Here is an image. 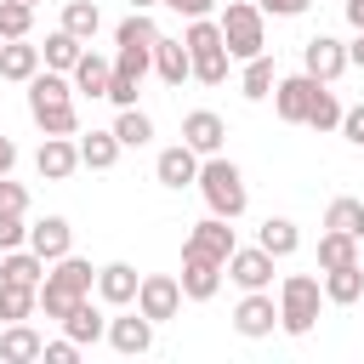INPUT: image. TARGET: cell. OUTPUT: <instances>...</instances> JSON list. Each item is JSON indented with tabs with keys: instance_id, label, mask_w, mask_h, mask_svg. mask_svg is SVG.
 Masks as SVG:
<instances>
[{
	"instance_id": "obj_1",
	"label": "cell",
	"mask_w": 364,
	"mask_h": 364,
	"mask_svg": "<svg viewBox=\"0 0 364 364\" xmlns=\"http://www.w3.org/2000/svg\"><path fill=\"white\" fill-rule=\"evenodd\" d=\"M28 119L46 136H80V114H74V80L57 68H40L28 80Z\"/></svg>"
},
{
	"instance_id": "obj_2",
	"label": "cell",
	"mask_w": 364,
	"mask_h": 364,
	"mask_svg": "<svg viewBox=\"0 0 364 364\" xmlns=\"http://www.w3.org/2000/svg\"><path fill=\"white\" fill-rule=\"evenodd\" d=\"M91 290H97V267L68 250V256H57V262L46 267V279H40V313L63 324V318L74 313V301H85Z\"/></svg>"
},
{
	"instance_id": "obj_3",
	"label": "cell",
	"mask_w": 364,
	"mask_h": 364,
	"mask_svg": "<svg viewBox=\"0 0 364 364\" xmlns=\"http://www.w3.org/2000/svg\"><path fill=\"white\" fill-rule=\"evenodd\" d=\"M193 188L205 193L210 216H228V222H239V216H245V205H250L245 171H239L228 154H205V159H199V176H193Z\"/></svg>"
},
{
	"instance_id": "obj_4",
	"label": "cell",
	"mask_w": 364,
	"mask_h": 364,
	"mask_svg": "<svg viewBox=\"0 0 364 364\" xmlns=\"http://www.w3.org/2000/svg\"><path fill=\"white\" fill-rule=\"evenodd\" d=\"M216 28H222L228 57H239V63L256 57V51H267V17H262L256 0H228L222 17H216Z\"/></svg>"
},
{
	"instance_id": "obj_5",
	"label": "cell",
	"mask_w": 364,
	"mask_h": 364,
	"mask_svg": "<svg viewBox=\"0 0 364 364\" xmlns=\"http://www.w3.org/2000/svg\"><path fill=\"white\" fill-rule=\"evenodd\" d=\"M182 46H188V63H193V80L199 85H222L228 80V46H222V28H216V17H193L188 28H182Z\"/></svg>"
},
{
	"instance_id": "obj_6",
	"label": "cell",
	"mask_w": 364,
	"mask_h": 364,
	"mask_svg": "<svg viewBox=\"0 0 364 364\" xmlns=\"http://www.w3.org/2000/svg\"><path fill=\"white\" fill-rule=\"evenodd\" d=\"M318 307H324V284H318L313 273H290V279L279 284V330H284V336H313Z\"/></svg>"
},
{
	"instance_id": "obj_7",
	"label": "cell",
	"mask_w": 364,
	"mask_h": 364,
	"mask_svg": "<svg viewBox=\"0 0 364 364\" xmlns=\"http://www.w3.org/2000/svg\"><path fill=\"white\" fill-rule=\"evenodd\" d=\"M176 284H182V301H210L222 290V262L193 250V245H182V279Z\"/></svg>"
},
{
	"instance_id": "obj_8",
	"label": "cell",
	"mask_w": 364,
	"mask_h": 364,
	"mask_svg": "<svg viewBox=\"0 0 364 364\" xmlns=\"http://www.w3.org/2000/svg\"><path fill=\"white\" fill-rule=\"evenodd\" d=\"M233 330H239L245 341L273 336V330H279V301H273V290H245L239 307H233Z\"/></svg>"
},
{
	"instance_id": "obj_9",
	"label": "cell",
	"mask_w": 364,
	"mask_h": 364,
	"mask_svg": "<svg viewBox=\"0 0 364 364\" xmlns=\"http://www.w3.org/2000/svg\"><path fill=\"white\" fill-rule=\"evenodd\" d=\"M222 273L239 284V290H267L273 284V256L262 245H233V256L222 262Z\"/></svg>"
},
{
	"instance_id": "obj_10",
	"label": "cell",
	"mask_w": 364,
	"mask_h": 364,
	"mask_svg": "<svg viewBox=\"0 0 364 364\" xmlns=\"http://www.w3.org/2000/svg\"><path fill=\"white\" fill-rule=\"evenodd\" d=\"M176 307H182V284H176L171 273H142V284H136V313H148L154 324H165V318H176Z\"/></svg>"
},
{
	"instance_id": "obj_11",
	"label": "cell",
	"mask_w": 364,
	"mask_h": 364,
	"mask_svg": "<svg viewBox=\"0 0 364 364\" xmlns=\"http://www.w3.org/2000/svg\"><path fill=\"white\" fill-rule=\"evenodd\" d=\"M301 74H313V80H341L347 74V46L336 40V34H313L307 46H301Z\"/></svg>"
},
{
	"instance_id": "obj_12",
	"label": "cell",
	"mask_w": 364,
	"mask_h": 364,
	"mask_svg": "<svg viewBox=\"0 0 364 364\" xmlns=\"http://www.w3.org/2000/svg\"><path fill=\"white\" fill-rule=\"evenodd\" d=\"M318 85H324V80H313V74H284V80H273V114H279L284 125H301Z\"/></svg>"
},
{
	"instance_id": "obj_13",
	"label": "cell",
	"mask_w": 364,
	"mask_h": 364,
	"mask_svg": "<svg viewBox=\"0 0 364 364\" xmlns=\"http://www.w3.org/2000/svg\"><path fill=\"white\" fill-rule=\"evenodd\" d=\"M114 353H125V358H142L148 347H154V318L148 313H119V318H108V336H102Z\"/></svg>"
},
{
	"instance_id": "obj_14",
	"label": "cell",
	"mask_w": 364,
	"mask_h": 364,
	"mask_svg": "<svg viewBox=\"0 0 364 364\" xmlns=\"http://www.w3.org/2000/svg\"><path fill=\"white\" fill-rule=\"evenodd\" d=\"M182 142L205 159V154H222V142H228V125H222V114H210V108H193V114H182Z\"/></svg>"
},
{
	"instance_id": "obj_15",
	"label": "cell",
	"mask_w": 364,
	"mask_h": 364,
	"mask_svg": "<svg viewBox=\"0 0 364 364\" xmlns=\"http://www.w3.org/2000/svg\"><path fill=\"white\" fill-rule=\"evenodd\" d=\"M34 171H40L46 182H68V176L80 171V142H74V136H46L40 154H34Z\"/></svg>"
},
{
	"instance_id": "obj_16",
	"label": "cell",
	"mask_w": 364,
	"mask_h": 364,
	"mask_svg": "<svg viewBox=\"0 0 364 364\" xmlns=\"http://www.w3.org/2000/svg\"><path fill=\"white\" fill-rule=\"evenodd\" d=\"M154 176H159V188H193V176H199V154L188 148V142H171V148H159V159H154Z\"/></svg>"
},
{
	"instance_id": "obj_17",
	"label": "cell",
	"mask_w": 364,
	"mask_h": 364,
	"mask_svg": "<svg viewBox=\"0 0 364 364\" xmlns=\"http://www.w3.org/2000/svg\"><path fill=\"white\" fill-rule=\"evenodd\" d=\"M136 284H142V273L131 262H102L97 267V301H108V307H131Z\"/></svg>"
},
{
	"instance_id": "obj_18",
	"label": "cell",
	"mask_w": 364,
	"mask_h": 364,
	"mask_svg": "<svg viewBox=\"0 0 364 364\" xmlns=\"http://www.w3.org/2000/svg\"><path fill=\"white\" fill-rule=\"evenodd\" d=\"M28 250L46 256V262L68 256V250H74V228H68V216H40V222H28Z\"/></svg>"
},
{
	"instance_id": "obj_19",
	"label": "cell",
	"mask_w": 364,
	"mask_h": 364,
	"mask_svg": "<svg viewBox=\"0 0 364 364\" xmlns=\"http://www.w3.org/2000/svg\"><path fill=\"white\" fill-rule=\"evenodd\" d=\"M68 80H74V97H108L114 57H102V51H80V63L68 68Z\"/></svg>"
},
{
	"instance_id": "obj_20",
	"label": "cell",
	"mask_w": 364,
	"mask_h": 364,
	"mask_svg": "<svg viewBox=\"0 0 364 364\" xmlns=\"http://www.w3.org/2000/svg\"><path fill=\"white\" fill-rule=\"evenodd\" d=\"M182 245H193V250H205V256H216V262H228L239 239H233V228H228V216H205V222H193V233H188Z\"/></svg>"
},
{
	"instance_id": "obj_21",
	"label": "cell",
	"mask_w": 364,
	"mask_h": 364,
	"mask_svg": "<svg viewBox=\"0 0 364 364\" xmlns=\"http://www.w3.org/2000/svg\"><path fill=\"white\" fill-rule=\"evenodd\" d=\"M34 74H40V46H28V40H0V80L28 85Z\"/></svg>"
},
{
	"instance_id": "obj_22",
	"label": "cell",
	"mask_w": 364,
	"mask_h": 364,
	"mask_svg": "<svg viewBox=\"0 0 364 364\" xmlns=\"http://www.w3.org/2000/svg\"><path fill=\"white\" fill-rule=\"evenodd\" d=\"M154 74L165 80V85H176L182 91V80H193V63H188V46L182 40H154Z\"/></svg>"
},
{
	"instance_id": "obj_23",
	"label": "cell",
	"mask_w": 364,
	"mask_h": 364,
	"mask_svg": "<svg viewBox=\"0 0 364 364\" xmlns=\"http://www.w3.org/2000/svg\"><path fill=\"white\" fill-rule=\"evenodd\" d=\"M46 267H51V262H46V256H34L28 245H17V250H0V279H6V284H34V290H40Z\"/></svg>"
},
{
	"instance_id": "obj_24",
	"label": "cell",
	"mask_w": 364,
	"mask_h": 364,
	"mask_svg": "<svg viewBox=\"0 0 364 364\" xmlns=\"http://www.w3.org/2000/svg\"><path fill=\"white\" fill-rule=\"evenodd\" d=\"M318 284H324V301L353 307V301L364 296V267H358V262H347V267H324V273H318Z\"/></svg>"
},
{
	"instance_id": "obj_25",
	"label": "cell",
	"mask_w": 364,
	"mask_h": 364,
	"mask_svg": "<svg viewBox=\"0 0 364 364\" xmlns=\"http://www.w3.org/2000/svg\"><path fill=\"white\" fill-rule=\"evenodd\" d=\"M40 347H46V341H40V330H34L28 318H17V324L0 330V358H6V364H34Z\"/></svg>"
},
{
	"instance_id": "obj_26",
	"label": "cell",
	"mask_w": 364,
	"mask_h": 364,
	"mask_svg": "<svg viewBox=\"0 0 364 364\" xmlns=\"http://www.w3.org/2000/svg\"><path fill=\"white\" fill-rule=\"evenodd\" d=\"M256 245H262L273 262H284V256H296V250H301V228H296L290 216H267V222H262V233H256Z\"/></svg>"
},
{
	"instance_id": "obj_27",
	"label": "cell",
	"mask_w": 364,
	"mask_h": 364,
	"mask_svg": "<svg viewBox=\"0 0 364 364\" xmlns=\"http://www.w3.org/2000/svg\"><path fill=\"white\" fill-rule=\"evenodd\" d=\"M63 336H68V341H80V347L102 341V336H108V318H102V307H91V296H85V301H74V313L63 318Z\"/></svg>"
},
{
	"instance_id": "obj_28",
	"label": "cell",
	"mask_w": 364,
	"mask_h": 364,
	"mask_svg": "<svg viewBox=\"0 0 364 364\" xmlns=\"http://www.w3.org/2000/svg\"><path fill=\"white\" fill-rule=\"evenodd\" d=\"M273 80H279L273 57H267V51H256V57H245V74H239V97H245V102H262V97H273Z\"/></svg>"
},
{
	"instance_id": "obj_29",
	"label": "cell",
	"mask_w": 364,
	"mask_h": 364,
	"mask_svg": "<svg viewBox=\"0 0 364 364\" xmlns=\"http://www.w3.org/2000/svg\"><path fill=\"white\" fill-rule=\"evenodd\" d=\"M80 51H85V40H74L68 28H51V34H46V46H40V63H46V68H57V74H68V68L80 63Z\"/></svg>"
},
{
	"instance_id": "obj_30",
	"label": "cell",
	"mask_w": 364,
	"mask_h": 364,
	"mask_svg": "<svg viewBox=\"0 0 364 364\" xmlns=\"http://www.w3.org/2000/svg\"><path fill=\"white\" fill-rule=\"evenodd\" d=\"M108 131L119 136V148H148V142H154V119H148V114H142L136 102H131V108H119Z\"/></svg>"
},
{
	"instance_id": "obj_31",
	"label": "cell",
	"mask_w": 364,
	"mask_h": 364,
	"mask_svg": "<svg viewBox=\"0 0 364 364\" xmlns=\"http://www.w3.org/2000/svg\"><path fill=\"white\" fill-rule=\"evenodd\" d=\"M80 165H85V171H114V165H119V136H114V131L80 136Z\"/></svg>"
},
{
	"instance_id": "obj_32",
	"label": "cell",
	"mask_w": 364,
	"mask_h": 364,
	"mask_svg": "<svg viewBox=\"0 0 364 364\" xmlns=\"http://www.w3.org/2000/svg\"><path fill=\"white\" fill-rule=\"evenodd\" d=\"M324 228L364 239V199H353V193H336V199L324 205Z\"/></svg>"
},
{
	"instance_id": "obj_33",
	"label": "cell",
	"mask_w": 364,
	"mask_h": 364,
	"mask_svg": "<svg viewBox=\"0 0 364 364\" xmlns=\"http://www.w3.org/2000/svg\"><path fill=\"white\" fill-rule=\"evenodd\" d=\"M63 28L74 34V40H97V28H102V11H97V0H68L63 6Z\"/></svg>"
},
{
	"instance_id": "obj_34",
	"label": "cell",
	"mask_w": 364,
	"mask_h": 364,
	"mask_svg": "<svg viewBox=\"0 0 364 364\" xmlns=\"http://www.w3.org/2000/svg\"><path fill=\"white\" fill-rule=\"evenodd\" d=\"M34 307H40V290H34V284H6V279H0V318H6V324L34 318Z\"/></svg>"
},
{
	"instance_id": "obj_35",
	"label": "cell",
	"mask_w": 364,
	"mask_h": 364,
	"mask_svg": "<svg viewBox=\"0 0 364 364\" xmlns=\"http://www.w3.org/2000/svg\"><path fill=\"white\" fill-rule=\"evenodd\" d=\"M347 262H358V239L324 228V233H318V267H347Z\"/></svg>"
},
{
	"instance_id": "obj_36",
	"label": "cell",
	"mask_w": 364,
	"mask_h": 364,
	"mask_svg": "<svg viewBox=\"0 0 364 364\" xmlns=\"http://www.w3.org/2000/svg\"><path fill=\"white\" fill-rule=\"evenodd\" d=\"M301 125H313V131H336V125H341V97H336L330 85H318L313 102H307V119H301Z\"/></svg>"
},
{
	"instance_id": "obj_37",
	"label": "cell",
	"mask_w": 364,
	"mask_h": 364,
	"mask_svg": "<svg viewBox=\"0 0 364 364\" xmlns=\"http://www.w3.org/2000/svg\"><path fill=\"white\" fill-rule=\"evenodd\" d=\"M154 40H159V28H154L148 11H131V17L114 28V46H154Z\"/></svg>"
},
{
	"instance_id": "obj_38",
	"label": "cell",
	"mask_w": 364,
	"mask_h": 364,
	"mask_svg": "<svg viewBox=\"0 0 364 364\" xmlns=\"http://www.w3.org/2000/svg\"><path fill=\"white\" fill-rule=\"evenodd\" d=\"M28 28H34V6L0 0V40H28Z\"/></svg>"
},
{
	"instance_id": "obj_39",
	"label": "cell",
	"mask_w": 364,
	"mask_h": 364,
	"mask_svg": "<svg viewBox=\"0 0 364 364\" xmlns=\"http://www.w3.org/2000/svg\"><path fill=\"white\" fill-rule=\"evenodd\" d=\"M0 216H28V188L0 176Z\"/></svg>"
},
{
	"instance_id": "obj_40",
	"label": "cell",
	"mask_w": 364,
	"mask_h": 364,
	"mask_svg": "<svg viewBox=\"0 0 364 364\" xmlns=\"http://www.w3.org/2000/svg\"><path fill=\"white\" fill-rule=\"evenodd\" d=\"M353 148H364V102H353V108H341V125H336Z\"/></svg>"
},
{
	"instance_id": "obj_41",
	"label": "cell",
	"mask_w": 364,
	"mask_h": 364,
	"mask_svg": "<svg viewBox=\"0 0 364 364\" xmlns=\"http://www.w3.org/2000/svg\"><path fill=\"white\" fill-rule=\"evenodd\" d=\"M17 245H28V222L23 216H0V250H17Z\"/></svg>"
},
{
	"instance_id": "obj_42",
	"label": "cell",
	"mask_w": 364,
	"mask_h": 364,
	"mask_svg": "<svg viewBox=\"0 0 364 364\" xmlns=\"http://www.w3.org/2000/svg\"><path fill=\"white\" fill-rule=\"evenodd\" d=\"M40 358H46V364H74V358H80V341H68V336H63V341H46Z\"/></svg>"
},
{
	"instance_id": "obj_43",
	"label": "cell",
	"mask_w": 364,
	"mask_h": 364,
	"mask_svg": "<svg viewBox=\"0 0 364 364\" xmlns=\"http://www.w3.org/2000/svg\"><path fill=\"white\" fill-rule=\"evenodd\" d=\"M159 6H171V11H176V17H188V23H193V17H210V11H216V0H159Z\"/></svg>"
},
{
	"instance_id": "obj_44",
	"label": "cell",
	"mask_w": 364,
	"mask_h": 364,
	"mask_svg": "<svg viewBox=\"0 0 364 364\" xmlns=\"http://www.w3.org/2000/svg\"><path fill=\"white\" fill-rule=\"evenodd\" d=\"M262 6V17H301L313 0H256Z\"/></svg>"
},
{
	"instance_id": "obj_45",
	"label": "cell",
	"mask_w": 364,
	"mask_h": 364,
	"mask_svg": "<svg viewBox=\"0 0 364 364\" xmlns=\"http://www.w3.org/2000/svg\"><path fill=\"white\" fill-rule=\"evenodd\" d=\"M11 165H17V142L0 131V176H11Z\"/></svg>"
},
{
	"instance_id": "obj_46",
	"label": "cell",
	"mask_w": 364,
	"mask_h": 364,
	"mask_svg": "<svg viewBox=\"0 0 364 364\" xmlns=\"http://www.w3.org/2000/svg\"><path fill=\"white\" fill-rule=\"evenodd\" d=\"M347 68H364V28H358V40L347 46Z\"/></svg>"
},
{
	"instance_id": "obj_47",
	"label": "cell",
	"mask_w": 364,
	"mask_h": 364,
	"mask_svg": "<svg viewBox=\"0 0 364 364\" xmlns=\"http://www.w3.org/2000/svg\"><path fill=\"white\" fill-rule=\"evenodd\" d=\"M347 23H353V28H364V0H347Z\"/></svg>"
},
{
	"instance_id": "obj_48",
	"label": "cell",
	"mask_w": 364,
	"mask_h": 364,
	"mask_svg": "<svg viewBox=\"0 0 364 364\" xmlns=\"http://www.w3.org/2000/svg\"><path fill=\"white\" fill-rule=\"evenodd\" d=\"M154 6H159V0H131V11H154Z\"/></svg>"
},
{
	"instance_id": "obj_49",
	"label": "cell",
	"mask_w": 364,
	"mask_h": 364,
	"mask_svg": "<svg viewBox=\"0 0 364 364\" xmlns=\"http://www.w3.org/2000/svg\"><path fill=\"white\" fill-rule=\"evenodd\" d=\"M358 267H364V239H358Z\"/></svg>"
},
{
	"instance_id": "obj_50",
	"label": "cell",
	"mask_w": 364,
	"mask_h": 364,
	"mask_svg": "<svg viewBox=\"0 0 364 364\" xmlns=\"http://www.w3.org/2000/svg\"><path fill=\"white\" fill-rule=\"evenodd\" d=\"M17 6H40V0H17Z\"/></svg>"
}]
</instances>
